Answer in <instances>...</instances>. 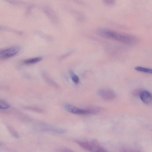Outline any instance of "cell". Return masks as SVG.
Masks as SVG:
<instances>
[{"instance_id":"obj_1","label":"cell","mask_w":152,"mask_h":152,"mask_svg":"<svg viewBox=\"0 0 152 152\" xmlns=\"http://www.w3.org/2000/svg\"><path fill=\"white\" fill-rule=\"evenodd\" d=\"M97 33L100 37L126 43H129L131 40L129 37L109 30L99 29L97 31Z\"/></svg>"},{"instance_id":"obj_2","label":"cell","mask_w":152,"mask_h":152,"mask_svg":"<svg viewBox=\"0 0 152 152\" xmlns=\"http://www.w3.org/2000/svg\"><path fill=\"white\" fill-rule=\"evenodd\" d=\"M76 143L85 149L90 151L106 152L107 151L101 147L96 140H94L91 142L77 140Z\"/></svg>"},{"instance_id":"obj_3","label":"cell","mask_w":152,"mask_h":152,"mask_svg":"<svg viewBox=\"0 0 152 152\" xmlns=\"http://www.w3.org/2000/svg\"><path fill=\"white\" fill-rule=\"evenodd\" d=\"M21 48L19 46H14L10 47L1 51L0 58L2 60L10 58L18 54Z\"/></svg>"},{"instance_id":"obj_4","label":"cell","mask_w":152,"mask_h":152,"mask_svg":"<svg viewBox=\"0 0 152 152\" xmlns=\"http://www.w3.org/2000/svg\"><path fill=\"white\" fill-rule=\"evenodd\" d=\"M98 92L101 98L107 101L112 100L116 96L115 92L113 90L110 89H100L98 90Z\"/></svg>"},{"instance_id":"obj_5","label":"cell","mask_w":152,"mask_h":152,"mask_svg":"<svg viewBox=\"0 0 152 152\" xmlns=\"http://www.w3.org/2000/svg\"><path fill=\"white\" fill-rule=\"evenodd\" d=\"M64 107L67 112L76 115H85L90 114L89 109H82L70 104L65 105Z\"/></svg>"},{"instance_id":"obj_6","label":"cell","mask_w":152,"mask_h":152,"mask_svg":"<svg viewBox=\"0 0 152 152\" xmlns=\"http://www.w3.org/2000/svg\"><path fill=\"white\" fill-rule=\"evenodd\" d=\"M140 97L143 102L146 104H150L152 102V95L146 91H143L140 94Z\"/></svg>"},{"instance_id":"obj_7","label":"cell","mask_w":152,"mask_h":152,"mask_svg":"<svg viewBox=\"0 0 152 152\" xmlns=\"http://www.w3.org/2000/svg\"><path fill=\"white\" fill-rule=\"evenodd\" d=\"M42 60V58L40 57L30 58L24 61L23 63L26 65H30L39 62Z\"/></svg>"},{"instance_id":"obj_8","label":"cell","mask_w":152,"mask_h":152,"mask_svg":"<svg viewBox=\"0 0 152 152\" xmlns=\"http://www.w3.org/2000/svg\"><path fill=\"white\" fill-rule=\"evenodd\" d=\"M136 71L145 73L152 74V69L141 67H136L135 68Z\"/></svg>"},{"instance_id":"obj_9","label":"cell","mask_w":152,"mask_h":152,"mask_svg":"<svg viewBox=\"0 0 152 152\" xmlns=\"http://www.w3.org/2000/svg\"><path fill=\"white\" fill-rule=\"evenodd\" d=\"M69 73L72 80L74 83L76 84H78L79 82V79L78 76L73 71H70Z\"/></svg>"},{"instance_id":"obj_10","label":"cell","mask_w":152,"mask_h":152,"mask_svg":"<svg viewBox=\"0 0 152 152\" xmlns=\"http://www.w3.org/2000/svg\"><path fill=\"white\" fill-rule=\"evenodd\" d=\"M9 107V104L5 101L1 99L0 100V108L3 109H7Z\"/></svg>"},{"instance_id":"obj_11","label":"cell","mask_w":152,"mask_h":152,"mask_svg":"<svg viewBox=\"0 0 152 152\" xmlns=\"http://www.w3.org/2000/svg\"><path fill=\"white\" fill-rule=\"evenodd\" d=\"M106 4L109 5H113L115 3V0H103Z\"/></svg>"},{"instance_id":"obj_12","label":"cell","mask_w":152,"mask_h":152,"mask_svg":"<svg viewBox=\"0 0 152 152\" xmlns=\"http://www.w3.org/2000/svg\"><path fill=\"white\" fill-rule=\"evenodd\" d=\"M9 128L10 129V131L12 132L11 133H12V134L14 135V136L15 137L16 136L17 138L18 137V135L15 134H17V133L16 132H14V129H12V128H10V127H9Z\"/></svg>"}]
</instances>
